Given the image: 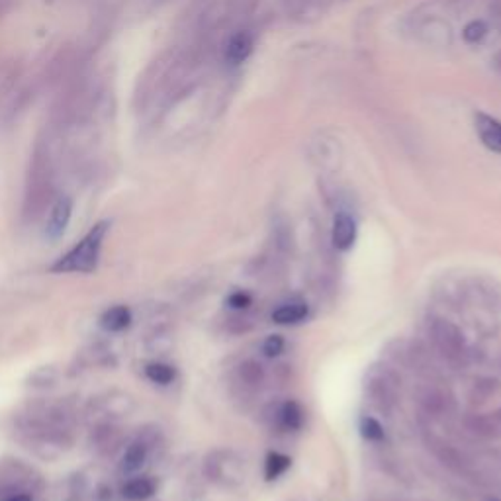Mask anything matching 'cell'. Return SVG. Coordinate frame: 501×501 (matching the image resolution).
<instances>
[{"instance_id":"21","label":"cell","mask_w":501,"mask_h":501,"mask_svg":"<svg viewBox=\"0 0 501 501\" xmlns=\"http://www.w3.org/2000/svg\"><path fill=\"white\" fill-rule=\"evenodd\" d=\"M227 304L236 310H247L253 304V298L245 292H233L227 298Z\"/></svg>"},{"instance_id":"9","label":"cell","mask_w":501,"mask_h":501,"mask_svg":"<svg viewBox=\"0 0 501 501\" xmlns=\"http://www.w3.org/2000/svg\"><path fill=\"white\" fill-rule=\"evenodd\" d=\"M417 33L429 45H450L452 42L450 28L439 18H427L423 24L419 26Z\"/></svg>"},{"instance_id":"20","label":"cell","mask_w":501,"mask_h":501,"mask_svg":"<svg viewBox=\"0 0 501 501\" xmlns=\"http://www.w3.org/2000/svg\"><path fill=\"white\" fill-rule=\"evenodd\" d=\"M284 351V339H283V335H271V337H266V341L263 343V353L266 357H278V355H283Z\"/></svg>"},{"instance_id":"8","label":"cell","mask_w":501,"mask_h":501,"mask_svg":"<svg viewBox=\"0 0 501 501\" xmlns=\"http://www.w3.org/2000/svg\"><path fill=\"white\" fill-rule=\"evenodd\" d=\"M331 241L335 245V249H339V251H348L355 245V241H357V221L347 212H339L335 216Z\"/></svg>"},{"instance_id":"23","label":"cell","mask_w":501,"mask_h":501,"mask_svg":"<svg viewBox=\"0 0 501 501\" xmlns=\"http://www.w3.org/2000/svg\"><path fill=\"white\" fill-rule=\"evenodd\" d=\"M8 501H32L30 496H14V497H10Z\"/></svg>"},{"instance_id":"18","label":"cell","mask_w":501,"mask_h":501,"mask_svg":"<svg viewBox=\"0 0 501 501\" xmlns=\"http://www.w3.org/2000/svg\"><path fill=\"white\" fill-rule=\"evenodd\" d=\"M462 36L469 43H480L487 36V26L482 20H472L470 24L464 26Z\"/></svg>"},{"instance_id":"13","label":"cell","mask_w":501,"mask_h":501,"mask_svg":"<svg viewBox=\"0 0 501 501\" xmlns=\"http://www.w3.org/2000/svg\"><path fill=\"white\" fill-rule=\"evenodd\" d=\"M147 460V447L144 442H134V445L125 450L124 454V462H122V470L125 474H134L137 470H142V466Z\"/></svg>"},{"instance_id":"22","label":"cell","mask_w":501,"mask_h":501,"mask_svg":"<svg viewBox=\"0 0 501 501\" xmlns=\"http://www.w3.org/2000/svg\"><path fill=\"white\" fill-rule=\"evenodd\" d=\"M492 63H494V71L501 77V51L496 53V57H494V61H492Z\"/></svg>"},{"instance_id":"2","label":"cell","mask_w":501,"mask_h":501,"mask_svg":"<svg viewBox=\"0 0 501 501\" xmlns=\"http://www.w3.org/2000/svg\"><path fill=\"white\" fill-rule=\"evenodd\" d=\"M110 226L112 224L108 219H102V221H98V224L92 226L87 236L80 239L71 251L65 253L63 257H60L50 266V271L55 274H67V273L90 274V273H95L98 269L102 243H104V237L108 236Z\"/></svg>"},{"instance_id":"14","label":"cell","mask_w":501,"mask_h":501,"mask_svg":"<svg viewBox=\"0 0 501 501\" xmlns=\"http://www.w3.org/2000/svg\"><path fill=\"white\" fill-rule=\"evenodd\" d=\"M281 423L284 429L288 431H298L304 425V412H302V407L298 402H286L281 407Z\"/></svg>"},{"instance_id":"4","label":"cell","mask_w":501,"mask_h":501,"mask_svg":"<svg viewBox=\"0 0 501 501\" xmlns=\"http://www.w3.org/2000/svg\"><path fill=\"white\" fill-rule=\"evenodd\" d=\"M253 48H255V40L251 36V32L239 30V32H233L226 40L224 50H221V57H224L226 65L239 67L249 60Z\"/></svg>"},{"instance_id":"7","label":"cell","mask_w":501,"mask_h":501,"mask_svg":"<svg viewBox=\"0 0 501 501\" xmlns=\"http://www.w3.org/2000/svg\"><path fill=\"white\" fill-rule=\"evenodd\" d=\"M71 216H73V200L69 196H61L51 208V214L48 219V229H45L48 237L53 241L60 239L65 233L69 221H71Z\"/></svg>"},{"instance_id":"3","label":"cell","mask_w":501,"mask_h":501,"mask_svg":"<svg viewBox=\"0 0 501 501\" xmlns=\"http://www.w3.org/2000/svg\"><path fill=\"white\" fill-rule=\"evenodd\" d=\"M431 339H433L437 351L450 363H460L466 355V341L462 331L447 320H435L429 328Z\"/></svg>"},{"instance_id":"25","label":"cell","mask_w":501,"mask_h":501,"mask_svg":"<svg viewBox=\"0 0 501 501\" xmlns=\"http://www.w3.org/2000/svg\"><path fill=\"white\" fill-rule=\"evenodd\" d=\"M6 3V0H0V13H3V5Z\"/></svg>"},{"instance_id":"11","label":"cell","mask_w":501,"mask_h":501,"mask_svg":"<svg viewBox=\"0 0 501 501\" xmlns=\"http://www.w3.org/2000/svg\"><path fill=\"white\" fill-rule=\"evenodd\" d=\"M130 323H132V311L130 308H125V306H114L110 310H107L102 313V318H100V325L107 331H124L125 328H130Z\"/></svg>"},{"instance_id":"6","label":"cell","mask_w":501,"mask_h":501,"mask_svg":"<svg viewBox=\"0 0 501 501\" xmlns=\"http://www.w3.org/2000/svg\"><path fill=\"white\" fill-rule=\"evenodd\" d=\"M476 134L486 149L494 151L501 155V122L494 116H487L484 112H478L474 116Z\"/></svg>"},{"instance_id":"5","label":"cell","mask_w":501,"mask_h":501,"mask_svg":"<svg viewBox=\"0 0 501 501\" xmlns=\"http://www.w3.org/2000/svg\"><path fill=\"white\" fill-rule=\"evenodd\" d=\"M368 394L380 412L388 413L392 412V407L395 405V398H398V388H395V380L388 375V372H382L370 378L368 384Z\"/></svg>"},{"instance_id":"17","label":"cell","mask_w":501,"mask_h":501,"mask_svg":"<svg viewBox=\"0 0 501 501\" xmlns=\"http://www.w3.org/2000/svg\"><path fill=\"white\" fill-rule=\"evenodd\" d=\"M145 375L151 382L167 386V384H171L174 378H177V370L165 363H151L145 366Z\"/></svg>"},{"instance_id":"19","label":"cell","mask_w":501,"mask_h":501,"mask_svg":"<svg viewBox=\"0 0 501 501\" xmlns=\"http://www.w3.org/2000/svg\"><path fill=\"white\" fill-rule=\"evenodd\" d=\"M360 435H363L366 441L378 442L384 439V429L375 417H365L363 422H360Z\"/></svg>"},{"instance_id":"16","label":"cell","mask_w":501,"mask_h":501,"mask_svg":"<svg viewBox=\"0 0 501 501\" xmlns=\"http://www.w3.org/2000/svg\"><path fill=\"white\" fill-rule=\"evenodd\" d=\"M237 375H239L241 382L247 384V386H259L264 378V370H263L261 363H257V360H245V363L239 365Z\"/></svg>"},{"instance_id":"26","label":"cell","mask_w":501,"mask_h":501,"mask_svg":"<svg viewBox=\"0 0 501 501\" xmlns=\"http://www.w3.org/2000/svg\"><path fill=\"white\" fill-rule=\"evenodd\" d=\"M486 501H499V499H496V497H489V499H486Z\"/></svg>"},{"instance_id":"12","label":"cell","mask_w":501,"mask_h":501,"mask_svg":"<svg viewBox=\"0 0 501 501\" xmlns=\"http://www.w3.org/2000/svg\"><path fill=\"white\" fill-rule=\"evenodd\" d=\"M155 494V482L149 478H135L124 486V497L130 501H145Z\"/></svg>"},{"instance_id":"10","label":"cell","mask_w":501,"mask_h":501,"mask_svg":"<svg viewBox=\"0 0 501 501\" xmlns=\"http://www.w3.org/2000/svg\"><path fill=\"white\" fill-rule=\"evenodd\" d=\"M308 313H310V308L306 302H300V300L286 302V304L278 306L273 311V321L278 325H294L304 321L308 318Z\"/></svg>"},{"instance_id":"15","label":"cell","mask_w":501,"mask_h":501,"mask_svg":"<svg viewBox=\"0 0 501 501\" xmlns=\"http://www.w3.org/2000/svg\"><path fill=\"white\" fill-rule=\"evenodd\" d=\"M290 464H292V460H290L286 454L271 452L269 457H266V462H264V478L269 482L276 480L278 476H283L290 469Z\"/></svg>"},{"instance_id":"24","label":"cell","mask_w":501,"mask_h":501,"mask_svg":"<svg viewBox=\"0 0 501 501\" xmlns=\"http://www.w3.org/2000/svg\"><path fill=\"white\" fill-rule=\"evenodd\" d=\"M496 18H497V22L501 24V5L496 8Z\"/></svg>"},{"instance_id":"1","label":"cell","mask_w":501,"mask_h":501,"mask_svg":"<svg viewBox=\"0 0 501 501\" xmlns=\"http://www.w3.org/2000/svg\"><path fill=\"white\" fill-rule=\"evenodd\" d=\"M194 73L190 53L171 50L159 55L137 80L134 108L139 120L157 122L189 90Z\"/></svg>"}]
</instances>
